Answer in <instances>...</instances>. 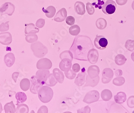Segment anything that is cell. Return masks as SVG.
<instances>
[{"label": "cell", "instance_id": "8", "mask_svg": "<svg viewBox=\"0 0 134 113\" xmlns=\"http://www.w3.org/2000/svg\"><path fill=\"white\" fill-rule=\"evenodd\" d=\"M49 71L42 69L37 72L35 76L39 82L43 85L45 84L46 80L49 77Z\"/></svg>", "mask_w": 134, "mask_h": 113}, {"label": "cell", "instance_id": "47", "mask_svg": "<svg viewBox=\"0 0 134 113\" xmlns=\"http://www.w3.org/2000/svg\"><path fill=\"white\" fill-rule=\"evenodd\" d=\"M131 57L132 60L134 62V52H132V53L131 55Z\"/></svg>", "mask_w": 134, "mask_h": 113}, {"label": "cell", "instance_id": "42", "mask_svg": "<svg viewBox=\"0 0 134 113\" xmlns=\"http://www.w3.org/2000/svg\"><path fill=\"white\" fill-rule=\"evenodd\" d=\"M45 24V20L43 19H40L37 21L36 25L38 28H42Z\"/></svg>", "mask_w": 134, "mask_h": 113}, {"label": "cell", "instance_id": "2", "mask_svg": "<svg viewBox=\"0 0 134 113\" xmlns=\"http://www.w3.org/2000/svg\"><path fill=\"white\" fill-rule=\"evenodd\" d=\"M53 95V90L48 86L42 87L38 92V96L39 100L44 103L50 101L52 99Z\"/></svg>", "mask_w": 134, "mask_h": 113}, {"label": "cell", "instance_id": "23", "mask_svg": "<svg viewBox=\"0 0 134 113\" xmlns=\"http://www.w3.org/2000/svg\"><path fill=\"white\" fill-rule=\"evenodd\" d=\"M85 75L86 73L85 72H81L78 75L77 77L75 80V83L78 86H81L83 85L85 81Z\"/></svg>", "mask_w": 134, "mask_h": 113}, {"label": "cell", "instance_id": "45", "mask_svg": "<svg viewBox=\"0 0 134 113\" xmlns=\"http://www.w3.org/2000/svg\"><path fill=\"white\" fill-rule=\"evenodd\" d=\"M128 0H116V2L118 5L120 6H123L126 4Z\"/></svg>", "mask_w": 134, "mask_h": 113}, {"label": "cell", "instance_id": "28", "mask_svg": "<svg viewBox=\"0 0 134 113\" xmlns=\"http://www.w3.org/2000/svg\"><path fill=\"white\" fill-rule=\"evenodd\" d=\"M17 107L16 109V113H28L29 112V108L28 105L25 104H17Z\"/></svg>", "mask_w": 134, "mask_h": 113}, {"label": "cell", "instance_id": "25", "mask_svg": "<svg viewBox=\"0 0 134 113\" xmlns=\"http://www.w3.org/2000/svg\"><path fill=\"white\" fill-rule=\"evenodd\" d=\"M20 87L22 90L26 92L30 89V82L27 78L22 79L20 83Z\"/></svg>", "mask_w": 134, "mask_h": 113}, {"label": "cell", "instance_id": "3", "mask_svg": "<svg viewBox=\"0 0 134 113\" xmlns=\"http://www.w3.org/2000/svg\"><path fill=\"white\" fill-rule=\"evenodd\" d=\"M31 49L34 55L38 58L44 57L48 52L47 48L39 41L31 44Z\"/></svg>", "mask_w": 134, "mask_h": 113}, {"label": "cell", "instance_id": "36", "mask_svg": "<svg viewBox=\"0 0 134 113\" xmlns=\"http://www.w3.org/2000/svg\"><path fill=\"white\" fill-rule=\"evenodd\" d=\"M125 47L126 49L129 51H133L134 50V40H127L126 41Z\"/></svg>", "mask_w": 134, "mask_h": 113}, {"label": "cell", "instance_id": "33", "mask_svg": "<svg viewBox=\"0 0 134 113\" xmlns=\"http://www.w3.org/2000/svg\"><path fill=\"white\" fill-rule=\"evenodd\" d=\"M60 57L62 60L64 58H67L70 59V60L72 61L73 58V56L70 51H65L62 52L60 54Z\"/></svg>", "mask_w": 134, "mask_h": 113}, {"label": "cell", "instance_id": "11", "mask_svg": "<svg viewBox=\"0 0 134 113\" xmlns=\"http://www.w3.org/2000/svg\"><path fill=\"white\" fill-rule=\"evenodd\" d=\"M98 51L94 49H90L87 55L88 60L91 64H95L98 60Z\"/></svg>", "mask_w": 134, "mask_h": 113}, {"label": "cell", "instance_id": "6", "mask_svg": "<svg viewBox=\"0 0 134 113\" xmlns=\"http://www.w3.org/2000/svg\"><path fill=\"white\" fill-rule=\"evenodd\" d=\"M99 98V94L98 92L93 90L89 92L85 95L83 99V102L87 103L90 104L97 101Z\"/></svg>", "mask_w": 134, "mask_h": 113}, {"label": "cell", "instance_id": "16", "mask_svg": "<svg viewBox=\"0 0 134 113\" xmlns=\"http://www.w3.org/2000/svg\"><path fill=\"white\" fill-rule=\"evenodd\" d=\"M15 60V55L12 53H8L5 55L4 61L8 67H11L14 64Z\"/></svg>", "mask_w": 134, "mask_h": 113}, {"label": "cell", "instance_id": "12", "mask_svg": "<svg viewBox=\"0 0 134 113\" xmlns=\"http://www.w3.org/2000/svg\"><path fill=\"white\" fill-rule=\"evenodd\" d=\"M102 82L103 83H108L110 82L113 77V71L110 68H106L103 71L102 73Z\"/></svg>", "mask_w": 134, "mask_h": 113}, {"label": "cell", "instance_id": "22", "mask_svg": "<svg viewBox=\"0 0 134 113\" xmlns=\"http://www.w3.org/2000/svg\"><path fill=\"white\" fill-rule=\"evenodd\" d=\"M43 12L45 13L46 17L48 18H52L56 14V8L52 6L48 7L46 9H44L43 8Z\"/></svg>", "mask_w": 134, "mask_h": 113}, {"label": "cell", "instance_id": "1", "mask_svg": "<svg viewBox=\"0 0 134 113\" xmlns=\"http://www.w3.org/2000/svg\"><path fill=\"white\" fill-rule=\"evenodd\" d=\"M94 46L90 38L84 35H78L74 39L70 49L74 58L80 61H88L87 55Z\"/></svg>", "mask_w": 134, "mask_h": 113}, {"label": "cell", "instance_id": "30", "mask_svg": "<svg viewBox=\"0 0 134 113\" xmlns=\"http://www.w3.org/2000/svg\"><path fill=\"white\" fill-rule=\"evenodd\" d=\"M126 61V58L123 55L118 54L115 57V61L118 65L121 66L125 64Z\"/></svg>", "mask_w": 134, "mask_h": 113}, {"label": "cell", "instance_id": "29", "mask_svg": "<svg viewBox=\"0 0 134 113\" xmlns=\"http://www.w3.org/2000/svg\"><path fill=\"white\" fill-rule=\"evenodd\" d=\"M101 97L102 99L104 101H108L112 97L111 92L109 90H104L101 93Z\"/></svg>", "mask_w": 134, "mask_h": 113}, {"label": "cell", "instance_id": "7", "mask_svg": "<svg viewBox=\"0 0 134 113\" xmlns=\"http://www.w3.org/2000/svg\"><path fill=\"white\" fill-rule=\"evenodd\" d=\"M31 85L30 88V92L34 94L38 93L40 89L43 87L42 84L39 82L36 76H33L31 78Z\"/></svg>", "mask_w": 134, "mask_h": 113}, {"label": "cell", "instance_id": "38", "mask_svg": "<svg viewBox=\"0 0 134 113\" xmlns=\"http://www.w3.org/2000/svg\"><path fill=\"white\" fill-rule=\"evenodd\" d=\"M65 74L66 77L68 78L69 79H73L75 76L76 75V74L73 72L72 70H69L67 72H65Z\"/></svg>", "mask_w": 134, "mask_h": 113}, {"label": "cell", "instance_id": "13", "mask_svg": "<svg viewBox=\"0 0 134 113\" xmlns=\"http://www.w3.org/2000/svg\"><path fill=\"white\" fill-rule=\"evenodd\" d=\"M67 11L65 8H62L59 10L56 14L54 18V20L57 22H62L65 20L67 17Z\"/></svg>", "mask_w": 134, "mask_h": 113}, {"label": "cell", "instance_id": "18", "mask_svg": "<svg viewBox=\"0 0 134 113\" xmlns=\"http://www.w3.org/2000/svg\"><path fill=\"white\" fill-rule=\"evenodd\" d=\"M53 74L58 82L60 83H63L64 80V76L62 72L58 68H55L53 70Z\"/></svg>", "mask_w": 134, "mask_h": 113}, {"label": "cell", "instance_id": "41", "mask_svg": "<svg viewBox=\"0 0 134 113\" xmlns=\"http://www.w3.org/2000/svg\"><path fill=\"white\" fill-rule=\"evenodd\" d=\"M9 22H7L6 23H3L0 25V31L1 32H5L8 31L9 29V27L8 25Z\"/></svg>", "mask_w": 134, "mask_h": 113}, {"label": "cell", "instance_id": "40", "mask_svg": "<svg viewBox=\"0 0 134 113\" xmlns=\"http://www.w3.org/2000/svg\"><path fill=\"white\" fill-rule=\"evenodd\" d=\"M127 104L130 108H134V96L130 97L127 101Z\"/></svg>", "mask_w": 134, "mask_h": 113}, {"label": "cell", "instance_id": "32", "mask_svg": "<svg viewBox=\"0 0 134 113\" xmlns=\"http://www.w3.org/2000/svg\"><path fill=\"white\" fill-rule=\"evenodd\" d=\"M56 79L54 78L52 74L49 75L47 80H46L45 84L47 85H49L50 87H54V85L57 83V80H56Z\"/></svg>", "mask_w": 134, "mask_h": 113}, {"label": "cell", "instance_id": "15", "mask_svg": "<svg viewBox=\"0 0 134 113\" xmlns=\"http://www.w3.org/2000/svg\"><path fill=\"white\" fill-rule=\"evenodd\" d=\"M74 9L79 15H82L85 13V5L82 2H76L74 6Z\"/></svg>", "mask_w": 134, "mask_h": 113}, {"label": "cell", "instance_id": "20", "mask_svg": "<svg viewBox=\"0 0 134 113\" xmlns=\"http://www.w3.org/2000/svg\"><path fill=\"white\" fill-rule=\"evenodd\" d=\"M99 80V77L98 76L94 78H91L89 77V76H87L86 84H85V87L90 86L92 87H94L95 85H96L98 84Z\"/></svg>", "mask_w": 134, "mask_h": 113}, {"label": "cell", "instance_id": "37", "mask_svg": "<svg viewBox=\"0 0 134 113\" xmlns=\"http://www.w3.org/2000/svg\"><path fill=\"white\" fill-rule=\"evenodd\" d=\"M86 10L88 14L90 15H93L95 12L94 8L93 7V5L90 3V2L87 3Z\"/></svg>", "mask_w": 134, "mask_h": 113}, {"label": "cell", "instance_id": "14", "mask_svg": "<svg viewBox=\"0 0 134 113\" xmlns=\"http://www.w3.org/2000/svg\"><path fill=\"white\" fill-rule=\"evenodd\" d=\"M72 66V62L70 59L67 58H64L62 59L60 64L59 67L61 70L63 72H67L70 70Z\"/></svg>", "mask_w": 134, "mask_h": 113}, {"label": "cell", "instance_id": "46", "mask_svg": "<svg viewBox=\"0 0 134 113\" xmlns=\"http://www.w3.org/2000/svg\"><path fill=\"white\" fill-rule=\"evenodd\" d=\"M19 75V73L18 72H14V73H13V74H12V78H13V80H14L15 82H16L17 79L18 78Z\"/></svg>", "mask_w": 134, "mask_h": 113}, {"label": "cell", "instance_id": "21", "mask_svg": "<svg viewBox=\"0 0 134 113\" xmlns=\"http://www.w3.org/2000/svg\"><path fill=\"white\" fill-rule=\"evenodd\" d=\"M115 100L116 103L121 104L123 103L126 99V95L123 92H118L114 96Z\"/></svg>", "mask_w": 134, "mask_h": 113}, {"label": "cell", "instance_id": "39", "mask_svg": "<svg viewBox=\"0 0 134 113\" xmlns=\"http://www.w3.org/2000/svg\"><path fill=\"white\" fill-rule=\"evenodd\" d=\"M65 21H66V23H67V25H72L75 24V19L72 16H69L67 17H66Z\"/></svg>", "mask_w": 134, "mask_h": 113}, {"label": "cell", "instance_id": "43", "mask_svg": "<svg viewBox=\"0 0 134 113\" xmlns=\"http://www.w3.org/2000/svg\"><path fill=\"white\" fill-rule=\"evenodd\" d=\"M80 66L78 63H75L74 64L73 66L72 69L74 72H78L80 70Z\"/></svg>", "mask_w": 134, "mask_h": 113}, {"label": "cell", "instance_id": "44", "mask_svg": "<svg viewBox=\"0 0 134 113\" xmlns=\"http://www.w3.org/2000/svg\"><path fill=\"white\" fill-rule=\"evenodd\" d=\"M48 110L47 107L42 106L38 110V113H48Z\"/></svg>", "mask_w": 134, "mask_h": 113}, {"label": "cell", "instance_id": "27", "mask_svg": "<svg viewBox=\"0 0 134 113\" xmlns=\"http://www.w3.org/2000/svg\"><path fill=\"white\" fill-rule=\"evenodd\" d=\"M107 22L103 18H99L97 20L96 25L97 27L100 30H103L106 27Z\"/></svg>", "mask_w": 134, "mask_h": 113}, {"label": "cell", "instance_id": "5", "mask_svg": "<svg viewBox=\"0 0 134 113\" xmlns=\"http://www.w3.org/2000/svg\"><path fill=\"white\" fill-rule=\"evenodd\" d=\"M94 43L95 47L100 50L105 49L108 44L107 39L104 36L101 35H97L95 39Z\"/></svg>", "mask_w": 134, "mask_h": 113}, {"label": "cell", "instance_id": "17", "mask_svg": "<svg viewBox=\"0 0 134 113\" xmlns=\"http://www.w3.org/2000/svg\"><path fill=\"white\" fill-rule=\"evenodd\" d=\"M88 73L90 78H94L97 77L99 73V67L96 66H91L88 67Z\"/></svg>", "mask_w": 134, "mask_h": 113}, {"label": "cell", "instance_id": "24", "mask_svg": "<svg viewBox=\"0 0 134 113\" xmlns=\"http://www.w3.org/2000/svg\"><path fill=\"white\" fill-rule=\"evenodd\" d=\"M5 113H14L16 111L15 107L13 102H10V103L6 104L4 107Z\"/></svg>", "mask_w": 134, "mask_h": 113}, {"label": "cell", "instance_id": "26", "mask_svg": "<svg viewBox=\"0 0 134 113\" xmlns=\"http://www.w3.org/2000/svg\"><path fill=\"white\" fill-rule=\"evenodd\" d=\"M15 98L17 100V105L19 104L24 103L25 101H26L27 100V96L26 94L21 92H19L17 93L15 95Z\"/></svg>", "mask_w": 134, "mask_h": 113}, {"label": "cell", "instance_id": "9", "mask_svg": "<svg viewBox=\"0 0 134 113\" xmlns=\"http://www.w3.org/2000/svg\"><path fill=\"white\" fill-rule=\"evenodd\" d=\"M52 66L51 61L48 58H42L39 60L37 63L38 69H50Z\"/></svg>", "mask_w": 134, "mask_h": 113}, {"label": "cell", "instance_id": "19", "mask_svg": "<svg viewBox=\"0 0 134 113\" xmlns=\"http://www.w3.org/2000/svg\"><path fill=\"white\" fill-rule=\"evenodd\" d=\"M39 30L36 28L34 24H29L25 25V34H32L38 33Z\"/></svg>", "mask_w": 134, "mask_h": 113}, {"label": "cell", "instance_id": "34", "mask_svg": "<svg viewBox=\"0 0 134 113\" xmlns=\"http://www.w3.org/2000/svg\"><path fill=\"white\" fill-rule=\"evenodd\" d=\"M38 39V36L34 34L28 35L25 37V40L29 43H35Z\"/></svg>", "mask_w": 134, "mask_h": 113}, {"label": "cell", "instance_id": "10", "mask_svg": "<svg viewBox=\"0 0 134 113\" xmlns=\"http://www.w3.org/2000/svg\"><path fill=\"white\" fill-rule=\"evenodd\" d=\"M12 41V37L9 32L0 33V43L3 45H8Z\"/></svg>", "mask_w": 134, "mask_h": 113}, {"label": "cell", "instance_id": "35", "mask_svg": "<svg viewBox=\"0 0 134 113\" xmlns=\"http://www.w3.org/2000/svg\"><path fill=\"white\" fill-rule=\"evenodd\" d=\"M125 79L124 77H119L115 78L113 80V84L117 86H121L124 84Z\"/></svg>", "mask_w": 134, "mask_h": 113}, {"label": "cell", "instance_id": "4", "mask_svg": "<svg viewBox=\"0 0 134 113\" xmlns=\"http://www.w3.org/2000/svg\"><path fill=\"white\" fill-rule=\"evenodd\" d=\"M116 5L113 0H107L103 4L102 9L106 15H111L114 13L116 10Z\"/></svg>", "mask_w": 134, "mask_h": 113}, {"label": "cell", "instance_id": "49", "mask_svg": "<svg viewBox=\"0 0 134 113\" xmlns=\"http://www.w3.org/2000/svg\"><path fill=\"white\" fill-rule=\"evenodd\" d=\"M132 8L134 10V1L133 2L132 4Z\"/></svg>", "mask_w": 134, "mask_h": 113}, {"label": "cell", "instance_id": "31", "mask_svg": "<svg viewBox=\"0 0 134 113\" xmlns=\"http://www.w3.org/2000/svg\"><path fill=\"white\" fill-rule=\"evenodd\" d=\"M80 27L77 25H74L69 29V33L73 36H76L80 33Z\"/></svg>", "mask_w": 134, "mask_h": 113}, {"label": "cell", "instance_id": "48", "mask_svg": "<svg viewBox=\"0 0 134 113\" xmlns=\"http://www.w3.org/2000/svg\"><path fill=\"white\" fill-rule=\"evenodd\" d=\"M2 110H3V109H2V104L0 103V113H2Z\"/></svg>", "mask_w": 134, "mask_h": 113}]
</instances>
